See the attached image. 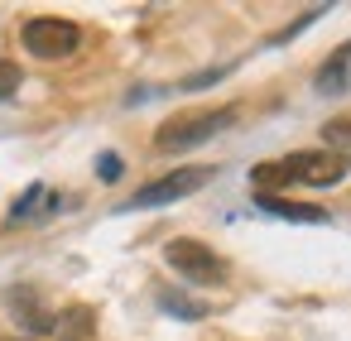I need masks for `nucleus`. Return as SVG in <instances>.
I'll use <instances>...</instances> for the list:
<instances>
[{
  "instance_id": "obj_1",
  "label": "nucleus",
  "mask_w": 351,
  "mask_h": 341,
  "mask_svg": "<svg viewBox=\"0 0 351 341\" xmlns=\"http://www.w3.org/2000/svg\"><path fill=\"white\" fill-rule=\"evenodd\" d=\"M236 121V106H221V111H202V116H173V121H164L159 130H154V144L159 149H193V144H202V140H212L217 130H226Z\"/></svg>"
},
{
  "instance_id": "obj_2",
  "label": "nucleus",
  "mask_w": 351,
  "mask_h": 341,
  "mask_svg": "<svg viewBox=\"0 0 351 341\" xmlns=\"http://www.w3.org/2000/svg\"><path fill=\"white\" fill-rule=\"evenodd\" d=\"M279 168H284V178H289V183L332 188V183H341V178L351 173V159H346V154H337V149H298V154L279 159Z\"/></svg>"
},
{
  "instance_id": "obj_3",
  "label": "nucleus",
  "mask_w": 351,
  "mask_h": 341,
  "mask_svg": "<svg viewBox=\"0 0 351 341\" xmlns=\"http://www.w3.org/2000/svg\"><path fill=\"white\" fill-rule=\"evenodd\" d=\"M25 49L34 53V58H68V53H77V44H82V29L73 25V20H58V15H39V20H29L25 25Z\"/></svg>"
},
{
  "instance_id": "obj_4",
  "label": "nucleus",
  "mask_w": 351,
  "mask_h": 341,
  "mask_svg": "<svg viewBox=\"0 0 351 341\" xmlns=\"http://www.w3.org/2000/svg\"><path fill=\"white\" fill-rule=\"evenodd\" d=\"M164 260H169L173 274H183V279H193V283H221V279H226V260H221L217 250L197 245V240H169Z\"/></svg>"
},
{
  "instance_id": "obj_5",
  "label": "nucleus",
  "mask_w": 351,
  "mask_h": 341,
  "mask_svg": "<svg viewBox=\"0 0 351 341\" xmlns=\"http://www.w3.org/2000/svg\"><path fill=\"white\" fill-rule=\"evenodd\" d=\"M202 183H212V168H173V173L154 178V183H145L125 207H164V202H178V197L197 192Z\"/></svg>"
},
{
  "instance_id": "obj_6",
  "label": "nucleus",
  "mask_w": 351,
  "mask_h": 341,
  "mask_svg": "<svg viewBox=\"0 0 351 341\" xmlns=\"http://www.w3.org/2000/svg\"><path fill=\"white\" fill-rule=\"evenodd\" d=\"M53 331H58V341H87L97 331V312L92 307H68V312L53 317Z\"/></svg>"
},
{
  "instance_id": "obj_7",
  "label": "nucleus",
  "mask_w": 351,
  "mask_h": 341,
  "mask_svg": "<svg viewBox=\"0 0 351 341\" xmlns=\"http://www.w3.org/2000/svg\"><path fill=\"white\" fill-rule=\"evenodd\" d=\"M346 87H351V44H346L341 53H332V58L322 63V73H317V92L337 97V92H346Z\"/></svg>"
},
{
  "instance_id": "obj_8",
  "label": "nucleus",
  "mask_w": 351,
  "mask_h": 341,
  "mask_svg": "<svg viewBox=\"0 0 351 341\" xmlns=\"http://www.w3.org/2000/svg\"><path fill=\"white\" fill-rule=\"evenodd\" d=\"M269 216H284V221H327V212L322 207H308V202H284L279 192H269V197H255Z\"/></svg>"
},
{
  "instance_id": "obj_9",
  "label": "nucleus",
  "mask_w": 351,
  "mask_h": 341,
  "mask_svg": "<svg viewBox=\"0 0 351 341\" xmlns=\"http://www.w3.org/2000/svg\"><path fill=\"white\" fill-rule=\"evenodd\" d=\"M44 197H49V192H44V188L34 183V188H29V192H25V197H20L15 207H10V221H25V216H29V212H34V207H39Z\"/></svg>"
},
{
  "instance_id": "obj_10",
  "label": "nucleus",
  "mask_w": 351,
  "mask_h": 341,
  "mask_svg": "<svg viewBox=\"0 0 351 341\" xmlns=\"http://www.w3.org/2000/svg\"><path fill=\"white\" fill-rule=\"evenodd\" d=\"M20 82H25V77H20V68L0 58V97H15V92H20Z\"/></svg>"
},
{
  "instance_id": "obj_11",
  "label": "nucleus",
  "mask_w": 351,
  "mask_h": 341,
  "mask_svg": "<svg viewBox=\"0 0 351 341\" xmlns=\"http://www.w3.org/2000/svg\"><path fill=\"white\" fill-rule=\"evenodd\" d=\"M322 140H327V144H351V116H341V121H332V125L322 130Z\"/></svg>"
},
{
  "instance_id": "obj_12",
  "label": "nucleus",
  "mask_w": 351,
  "mask_h": 341,
  "mask_svg": "<svg viewBox=\"0 0 351 341\" xmlns=\"http://www.w3.org/2000/svg\"><path fill=\"white\" fill-rule=\"evenodd\" d=\"M97 173H101L106 183H116V178H121V159H116V154H101V164H97Z\"/></svg>"
}]
</instances>
